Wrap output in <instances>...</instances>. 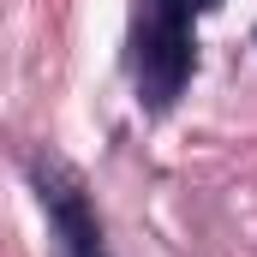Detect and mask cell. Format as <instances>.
I'll return each instance as SVG.
<instances>
[{
	"mask_svg": "<svg viewBox=\"0 0 257 257\" xmlns=\"http://www.w3.org/2000/svg\"><path fill=\"white\" fill-rule=\"evenodd\" d=\"M209 6H221V0H138L132 6V84L150 114L174 108V96L186 90L197 60L192 24Z\"/></svg>",
	"mask_w": 257,
	"mask_h": 257,
	"instance_id": "obj_1",
	"label": "cell"
},
{
	"mask_svg": "<svg viewBox=\"0 0 257 257\" xmlns=\"http://www.w3.org/2000/svg\"><path fill=\"white\" fill-rule=\"evenodd\" d=\"M30 186H36V203L48 215V239H54V257H108L102 245V221L90 209V197L78 186V174L54 162V156H30Z\"/></svg>",
	"mask_w": 257,
	"mask_h": 257,
	"instance_id": "obj_2",
	"label": "cell"
}]
</instances>
